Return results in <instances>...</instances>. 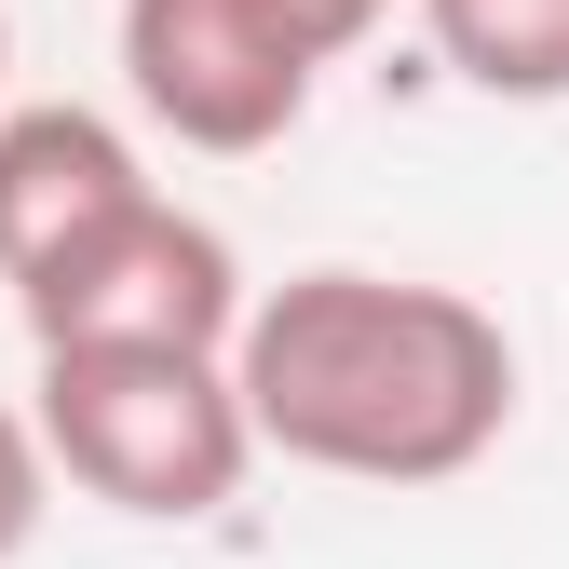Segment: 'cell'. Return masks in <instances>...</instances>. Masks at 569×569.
I'll use <instances>...</instances> for the list:
<instances>
[{"label":"cell","instance_id":"6da1fadb","mask_svg":"<svg viewBox=\"0 0 569 569\" xmlns=\"http://www.w3.org/2000/svg\"><path fill=\"white\" fill-rule=\"evenodd\" d=\"M244 420L258 448L352 488H448L516 435V339L461 284L407 271H299L244 312Z\"/></svg>","mask_w":569,"mask_h":569},{"label":"cell","instance_id":"8992f818","mask_svg":"<svg viewBox=\"0 0 569 569\" xmlns=\"http://www.w3.org/2000/svg\"><path fill=\"white\" fill-rule=\"evenodd\" d=\"M420 28L461 96H502V109L569 96V0H420Z\"/></svg>","mask_w":569,"mask_h":569},{"label":"cell","instance_id":"277c9868","mask_svg":"<svg viewBox=\"0 0 569 569\" xmlns=\"http://www.w3.org/2000/svg\"><path fill=\"white\" fill-rule=\"evenodd\" d=\"M14 312H28V352H244L258 299H244V258L150 190L96 244H68L41 284H14Z\"/></svg>","mask_w":569,"mask_h":569},{"label":"cell","instance_id":"3957f363","mask_svg":"<svg viewBox=\"0 0 569 569\" xmlns=\"http://www.w3.org/2000/svg\"><path fill=\"white\" fill-rule=\"evenodd\" d=\"M312 82H326V41L284 0H122V96L203 163L284 150Z\"/></svg>","mask_w":569,"mask_h":569},{"label":"cell","instance_id":"9c48e42d","mask_svg":"<svg viewBox=\"0 0 569 569\" xmlns=\"http://www.w3.org/2000/svg\"><path fill=\"white\" fill-rule=\"evenodd\" d=\"M0 68H14V28H0Z\"/></svg>","mask_w":569,"mask_h":569},{"label":"cell","instance_id":"7a4b0ae2","mask_svg":"<svg viewBox=\"0 0 569 569\" xmlns=\"http://www.w3.org/2000/svg\"><path fill=\"white\" fill-rule=\"evenodd\" d=\"M28 393H41L28 420H41L54 475L150 529H203L258 461L231 352H41Z\"/></svg>","mask_w":569,"mask_h":569},{"label":"cell","instance_id":"52a82bcc","mask_svg":"<svg viewBox=\"0 0 569 569\" xmlns=\"http://www.w3.org/2000/svg\"><path fill=\"white\" fill-rule=\"evenodd\" d=\"M54 516V448H41V420L28 407H0V569H14Z\"/></svg>","mask_w":569,"mask_h":569},{"label":"cell","instance_id":"5b68a950","mask_svg":"<svg viewBox=\"0 0 569 569\" xmlns=\"http://www.w3.org/2000/svg\"><path fill=\"white\" fill-rule=\"evenodd\" d=\"M150 203V163H136V136L96 122V109H0V284H41L68 244H96L109 218Z\"/></svg>","mask_w":569,"mask_h":569},{"label":"cell","instance_id":"ba28073f","mask_svg":"<svg viewBox=\"0 0 569 569\" xmlns=\"http://www.w3.org/2000/svg\"><path fill=\"white\" fill-rule=\"evenodd\" d=\"M284 14H299V28H312L326 54H352V41H367V28L393 14V0H284Z\"/></svg>","mask_w":569,"mask_h":569}]
</instances>
